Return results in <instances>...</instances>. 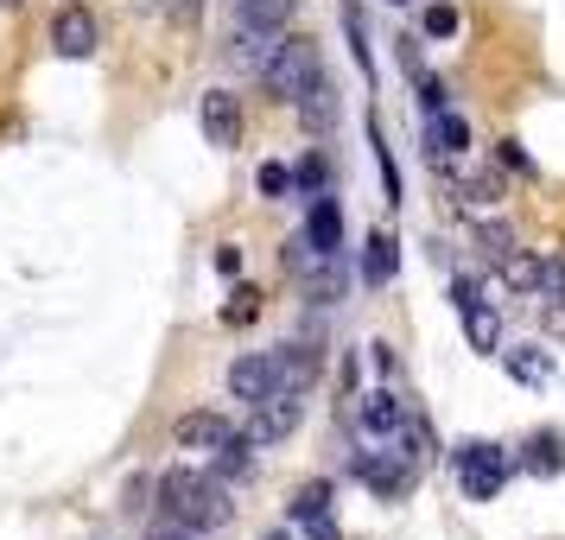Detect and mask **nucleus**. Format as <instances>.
Masks as SVG:
<instances>
[{"instance_id":"27","label":"nucleus","mask_w":565,"mask_h":540,"mask_svg":"<svg viewBox=\"0 0 565 540\" xmlns=\"http://www.w3.org/2000/svg\"><path fill=\"white\" fill-rule=\"evenodd\" d=\"M260 318V293L248 286V293H235L230 306H223V325H255Z\"/></svg>"},{"instance_id":"1","label":"nucleus","mask_w":565,"mask_h":540,"mask_svg":"<svg viewBox=\"0 0 565 540\" xmlns=\"http://www.w3.org/2000/svg\"><path fill=\"white\" fill-rule=\"evenodd\" d=\"M159 496V515L184 521L191 534H216L235 521V502H230V484H216L210 470H166L153 484Z\"/></svg>"},{"instance_id":"13","label":"nucleus","mask_w":565,"mask_h":540,"mask_svg":"<svg viewBox=\"0 0 565 540\" xmlns=\"http://www.w3.org/2000/svg\"><path fill=\"white\" fill-rule=\"evenodd\" d=\"M356 420H362V433L394 438L401 426H407V407H401V394H394V388H375V394H362Z\"/></svg>"},{"instance_id":"32","label":"nucleus","mask_w":565,"mask_h":540,"mask_svg":"<svg viewBox=\"0 0 565 540\" xmlns=\"http://www.w3.org/2000/svg\"><path fill=\"white\" fill-rule=\"evenodd\" d=\"M147 540H198V534H191L184 521H172V515H166V521H153V528H147Z\"/></svg>"},{"instance_id":"5","label":"nucleus","mask_w":565,"mask_h":540,"mask_svg":"<svg viewBox=\"0 0 565 540\" xmlns=\"http://www.w3.org/2000/svg\"><path fill=\"white\" fill-rule=\"evenodd\" d=\"M280 45H286V27H235L230 64H235V71H248L255 83H267V71H274Z\"/></svg>"},{"instance_id":"2","label":"nucleus","mask_w":565,"mask_h":540,"mask_svg":"<svg viewBox=\"0 0 565 540\" xmlns=\"http://www.w3.org/2000/svg\"><path fill=\"white\" fill-rule=\"evenodd\" d=\"M451 470H458V484L470 502H483V496H495V489L509 484L521 464L502 452V445H489V438H470V445H451Z\"/></svg>"},{"instance_id":"11","label":"nucleus","mask_w":565,"mask_h":540,"mask_svg":"<svg viewBox=\"0 0 565 540\" xmlns=\"http://www.w3.org/2000/svg\"><path fill=\"white\" fill-rule=\"evenodd\" d=\"M502 357V369H509L521 388H553V350H540V343H514V350H495Z\"/></svg>"},{"instance_id":"23","label":"nucleus","mask_w":565,"mask_h":540,"mask_svg":"<svg viewBox=\"0 0 565 540\" xmlns=\"http://www.w3.org/2000/svg\"><path fill=\"white\" fill-rule=\"evenodd\" d=\"M527 470H534V477H559L565 470V445L559 438H534V445H527Z\"/></svg>"},{"instance_id":"21","label":"nucleus","mask_w":565,"mask_h":540,"mask_svg":"<svg viewBox=\"0 0 565 540\" xmlns=\"http://www.w3.org/2000/svg\"><path fill=\"white\" fill-rule=\"evenodd\" d=\"M292 0H242L235 7V27H286Z\"/></svg>"},{"instance_id":"24","label":"nucleus","mask_w":565,"mask_h":540,"mask_svg":"<svg viewBox=\"0 0 565 540\" xmlns=\"http://www.w3.org/2000/svg\"><path fill=\"white\" fill-rule=\"evenodd\" d=\"M369 147H375V166H382V184H387V204H401V172H394V153L382 147V121L369 115Z\"/></svg>"},{"instance_id":"29","label":"nucleus","mask_w":565,"mask_h":540,"mask_svg":"<svg viewBox=\"0 0 565 540\" xmlns=\"http://www.w3.org/2000/svg\"><path fill=\"white\" fill-rule=\"evenodd\" d=\"M260 191H267V198H286V191H292V172H286V166H260Z\"/></svg>"},{"instance_id":"8","label":"nucleus","mask_w":565,"mask_h":540,"mask_svg":"<svg viewBox=\"0 0 565 540\" xmlns=\"http://www.w3.org/2000/svg\"><path fill=\"white\" fill-rule=\"evenodd\" d=\"M235 438V426L230 420H223V413H184L179 426H172V445H179V452H191V458H210V452H223V445H230Z\"/></svg>"},{"instance_id":"6","label":"nucleus","mask_w":565,"mask_h":540,"mask_svg":"<svg viewBox=\"0 0 565 540\" xmlns=\"http://www.w3.org/2000/svg\"><path fill=\"white\" fill-rule=\"evenodd\" d=\"M230 394L235 401H267V394H280V350H248V357L230 362Z\"/></svg>"},{"instance_id":"28","label":"nucleus","mask_w":565,"mask_h":540,"mask_svg":"<svg viewBox=\"0 0 565 540\" xmlns=\"http://www.w3.org/2000/svg\"><path fill=\"white\" fill-rule=\"evenodd\" d=\"M413 83H419V108H426V115H438V108H451V96H445V83H438L433 71H413Z\"/></svg>"},{"instance_id":"15","label":"nucleus","mask_w":565,"mask_h":540,"mask_svg":"<svg viewBox=\"0 0 565 540\" xmlns=\"http://www.w3.org/2000/svg\"><path fill=\"white\" fill-rule=\"evenodd\" d=\"M318 382V343H280V388L286 394H306V388Z\"/></svg>"},{"instance_id":"16","label":"nucleus","mask_w":565,"mask_h":540,"mask_svg":"<svg viewBox=\"0 0 565 540\" xmlns=\"http://www.w3.org/2000/svg\"><path fill=\"white\" fill-rule=\"evenodd\" d=\"M210 477H216V484H230V489H235V484H248V477H255V445L235 433L223 452H210Z\"/></svg>"},{"instance_id":"20","label":"nucleus","mask_w":565,"mask_h":540,"mask_svg":"<svg viewBox=\"0 0 565 540\" xmlns=\"http://www.w3.org/2000/svg\"><path fill=\"white\" fill-rule=\"evenodd\" d=\"M324 509H331V484H306L286 515H292V528H311V521H324Z\"/></svg>"},{"instance_id":"10","label":"nucleus","mask_w":565,"mask_h":540,"mask_svg":"<svg viewBox=\"0 0 565 540\" xmlns=\"http://www.w3.org/2000/svg\"><path fill=\"white\" fill-rule=\"evenodd\" d=\"M463 318V337H470V350H483V357H495V350H502V306H495V299H470V306L458 311Z\"/></svg>"},{"instance_id":"9","label":"nucleus","mask_w":565,"mask_h":540,"mask_svg":"<svg viewBox=\"0 0 565 540\" xmlns=\"http://www.w3.org/2000/svg\"><path fill=\"white\" fill-rule=\"evenodd\" d=\"M52 45H57V57H96L103 20H96L89 7H64V13L52 20Z\"/></svg>"},{"instance_id":"18","label":"nucleus","mask_w":565,"mask_h":540,"mask_svg":"<svg viewBox=\"0 0 565 540\" xmlns=\"http://www.w3.org/2000/svg\"><path fill=\"white\" fill-rule=\"evenodd\" d=\"M394 274H401V242H394V235H369V248H362V280L387 286Z\"/></svg>"},{"instance_id":"17","label":"nucleus","mask_w":565,"mask_h":540,"mask_svg":"<svg viewBox=\"0 0 565 540\" xmlns=\"http://www.w3.org/2000/svg\"><path fill=\"white\" fill-rule=\"evenodd\" d=\"M292 108H299V121H306L311 134H331L337 128V89H331V77H318Z\"/></svg>"},{"instance_id":"3","label":"nucleus","mask_w":565,"mask_h":540,"mask_svg":"<svg viewBox=\"0 0 565 540\" xmlns=\"http://www.w3.org/2000/svg\"><path fill=\"white\" fill-rule=\"evenodd\" d=\"M324 77V52L311 45V39H292L286 32L280 57H274V71H267V89H274V103H299L311 83Z\"/></svg>"},{"instance_id":"30","label":"nucleus","mask_w":565,"mask_h":540,"mask_svg":"<svg viewBox=\"0 0 565 540\" xmlns=\"http://www.w3.org/2000/svg\"><path fill=\"white\" fill-rule=\"evenodd\" d=\"M495 166H514V172H521V179H534V159L521 153V147H514V140H502V153H495Z\"/></svg>"},{"instance_id":"7","label":"nucleus","mask_w":565,"mask_h":540,"mask_svg":"<svg viewBox=\"0 0 565 540\" xmlns=\"http://www.w3.org/2000/svg\"><path fill=\"white\" fill-rule=\"evenodd\" d=\"M198 128L210 147H235L242 140V96L235 89H204L198 96Z\"/></svg>"},{"instance_id":"33","label":"nucleus","mask_w":565,"mask_h":540,"mask_svg":"<svg viewBox=\"0 0 565 540\" xmlns=\"http://www.w3.org/2000/svg\"><path fill=\"white\" fill-rule=\"evenodd\" d=\"M216 274H223V280H235V274H242V248H235V242H223V248H216Z\"/></svg>"},{"instance_id":"4","label":"nucleus","mask_w":565,"mask_h":540,"mask_svg":"<svg viewBox=\"0 0 565 540\" xmlns=\"http://www.w3.org/2000/svg\"><path fill=\"white\" fill-rule=\"evenodd\" d=\"M299 413H306V394H267V401H255L248 407V426H242V438L255 445V452H267V445H280V438L299 433Z\"/></svg>"},{"instance_id":"36","label":"nucleus","mask_w":565,"mask_h":540,"mask_svg":"<svg viewBox=\"0 0 565 540\" xmlns=\"http://www.w3.org/2000/svg\"><path fill=\"white\" fill-rule=\"evenodd\" d=\"M274 540H286V534H274Z\"/></svg>"},{"instance_id":"34","label":"nucleus","mask_w":565,"mask_h":540,"mask_svg":"<svg viewBox=\"0 0 565 540\" xmlns=\"http://www.w3.org/2000/svg\"><path fill=\"white\" fill-rule=\"evenodd\" d=\"M306 534H311V540H337V528H331V515H324V521H311Z\"/></svg>"},{"instance_id":"26","label":"nucleus","mask_w":565,"mask_h":540,"mask_svg":"<svg viewBox=\"0 0 565 540\" xmlns=\"http://www.w3.org/2000/svg\"><path fill=\"white\" fill-rule=\"evenodd\" d=\"M419 32H426V39H458V7H451V0H433L426 20H419Z\"/></svg>"},{"instance_id":"12","label":"nucleus","mask_w":565,"mask_h":540,"mask_svg":"<svg viewBox=\"0 0 565 540\" xmlns=\"http://www.w3.org/2000/svg\"><path fill=\"white\" fill-rule=\"evenodd\" d=\"M495 280L509 286L514 299H540V286H546V255L514 248V255H502V274H495Z\"/></svg>"},{"instance_id":"22","label":"nucleus","mask_w":565,"mask_h":540,"mask_svg":"<svg viewBox=\"0 0 565 540\" xmlns=\"http://www.w3.org/2000/svg\"><path fill=\"white\" fill-rule=\"evenodd\" d=\"M292 191H306V198L331 191V159H324V153H306L299 166H292Z\"/></svg>"},{"instance_id":"14","label":"nucleus","mask_w":565,"mask_h":540,"mask_svg":"<svg viewBox=\"0 0 565 540\" xmlns=\"http://www.w3.org/2000/svg\"><path fill=\"white\" fill-rule=\"evenodd\" d=\"M306 235L324 248V255H343V210H337V198L331 191H318L311 198V210H306Z\"/></svg>"},{"instance_id":"31","label":"nucleus","mask_w":565,"mask_h":540,"mask_svg":"<svg viewBox=\"0 0 565 540\" xmlns=\"http://www.w3.org/2000/svg\"><path fill=\"white\" fill-rule=\"evenodd\" d=\"M540 325H546V337H565V299H546L540 306Z\"/></svg>"},{"instance_id":"19","label":"nucleus","mask_w":565,"mask_h":540,"mask_svg":"<svg viewBox=\"0 0 565 540\" xmlns=\"http://www.w3.org/2000/svg\"><path fill=\"white\" fill-rule=\"evenodd\" d=\"M337 20H343V39H350V57H356V71H362V77H375V57H369V27H362V7H356V0H343V13H337Z\"/></svg>"},{"instance_id":"25","label":"nucleus","mask_w":565,"mask_h":540,"mask_svg":"<svg viewBox=\"0 0 565 540\" xmlns=\"http://www.w3.org/2000/svg\"><path fill=\"white\" fill-rule=\"evenodd\" d=\"M477 242H483V255H489V261L514 255V230H509V223H495V216H483V223H477Z\"/></svg>"},{"instance_id":"35","label":"nucleus","mask_w":565,"mask_h":540,"mask_svg":"<svg viewBox=\"0 0 565 540\" xmlns=\"http://www.w3.org/2000/svg\"><path fill=\"white\" fill-rule=\"evenodd\" d=\"M387 7H407V0H387Z\"/></svg>"}]
</instances>
